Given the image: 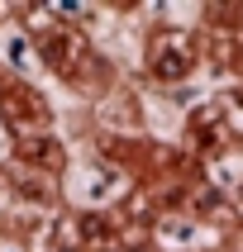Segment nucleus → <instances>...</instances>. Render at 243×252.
Returning a JSON list of instances; mask_svg holds the SVG:
<instances>
[{
	"label": "nucleus",
	"mask_w": 243,
	"mask_h": 252,
	"mask_svg": "<svg viewBox=\"0 0 243 252\" xmlns=\"http://www.w3.org/2000/svg\"><path fill=\"white\" fill-rule=\"evenodd\" d=\"M191 38L186 33H167V38L153 43V76L157 81H181L186 71H191Z\"/></svg>",
	"instance_id": "1"
},
{
	"label": "nucleus",
	"mask_w": 243,
	"mask_h": 252,
	"mask_svg": "<svg viewBox=\"0 0 243 252\" xmlns=\"http://www.w3.org/2000/svg\"><path fill=\"white\" fill-rule=\"evenodd\" d=\"M5 119H10L19 133H29V128L38 133V128L48 124V105H43L34 91H14V95H10V105H5Z\"/></svg>",
	"instance_id": "2"
},
{
	"label": "nucleus",
	"mask_w": 243,
	"mask_h": 252,
	"mask_svg": "<svg viewBox=\"0 0 243 252\" xmlns=\"http://www.w3.org/2000/svg\"><path fill=\"white\" fill-rule=\"evenodd\" d=\"M43 57H48L53 67L71 71V62H81V43L71 38L67 29H57V33H43Z\"/></svg>",
	"instance_id": "3"
}]
</instances>
